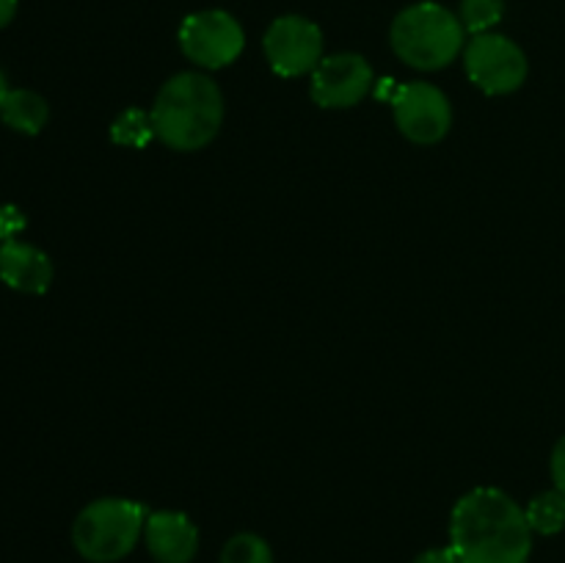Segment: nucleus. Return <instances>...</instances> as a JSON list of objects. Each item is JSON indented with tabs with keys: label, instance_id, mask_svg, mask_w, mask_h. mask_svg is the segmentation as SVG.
<instances>
[{
	"label": "nucleus",
	"instance_id": "1",
	"mask_svg": "<svg viewBox=\"0 0 565 563\" xmlns=\"http://www.w3.org/2000/svg\"><path fill=\"white\" fill-rule=\"evenodd\" d=\"M533 528L524 508L494 486L467 491L450 517V546L461 563H527Z\"/></svg>",
	"mask_w": 565,
	"mask_h": 563
},
{
	"label": "nucleus",
	"instance_id": "2",
	"mask_svg": "<svg viewBox=\"0 0 565 563\" xmlns=\"http://www.w3.org/2000/svg\"><path fill=\"white\" fill-rule=\"evenodd\" d=\"M149 114L154 138L177 152H196L224 125V94L204 72H180L160 86Z\"/></svg>",
	"mask_w": 565,
	"mask_h": 563
},
{
	"label": "nucleus",
	"instance_id": "3",
	"mask_svg": "<svg viewBox=\"0 0 565 563\" xmlns=\"http://www.w3.org/2000/svg\"><path fill=\"white\" fill-rule=\"evenodd\" d=\"M390 42L403 64L423 72L450 66L467 47V28L461 17L447 6L423 0L412 3L395 17L390 28Z\"/></svg>",
	"mask_w": 565,
	"mask_h": 563
},
{
	"label": "nucleus",
	"instance_id": "4",
	"mask_svg": "<svg viewBox=\"0 0 565 563\" xmlns=\"http://www.w3.org/2000/svg\"><path fill=\"white\" fill-rule=\"evenodd\" d=\"M147 511L125 497H103L83 508L72 524V544L88 563H116L143 539Z\"/></svg>",
	"mask_w": 565,
	"mask_h": 563
},
{
	"label": "nucleus",
	"instance_id": "5",
	"mask_svg": "<svg viewBox=\"0 0 565 563\" xmlns=\"http://www.w3.org/2000/svg\"><path fill=\"white\" fill-rule=\"evenodd\" d=\"M463 70L469 81L489 97L513 94L527 81V55L502 33H478L463 47Z\"/></svg>",
	"mask_w": 565,
	"mask_h": 563
},
{
	"label": "nucleus",
	"instance_id": "6",
	"mask_svg": "<svg viewBox=\"0 0 565 563\" xmlns=\"http://www.w3.org/2000/svg\"><path fill=\"white\" fill-rule=\"evenodd\" d=\"M177 39H180V50L185 53V59L202 70H224V66L235 64L246 47V31L224 9H204L188 14Z\"/></svg>",
	"mask_w": 565,
	"mask_h": 563
},
{
	"label": "nucleus",
	"instance_id": "7",
	"mask_svg": "<svg viewBox=\"0 0 565 563\" xmlns=\"http://www.w3.org/2000/svg\"><path fill=\"white\" fill-rule=\"evenodd\" d=\"M392 114L395 125L412 144H439L452 127L450 99L434 83L412 81L392 88Z\"/></svg>",
	"mask_w": 565,
	"mask_h": 563
},
{
	"label": "nucleus",
	"instance_id": "8",
	"mask_svg": "<svg viewBox=\"0 0 565 563\" xmlns=\"http://www.w3.org/2000/svg\"><path fill=\"white\" fill-rule=\"evenodd\" d=\"M263 50L279 77L312 75L323 61V31L301 14L276 17L265 31Z\"/></svg>",
	"mask_w": 565,
	"mask_h": 563
},
{
	"label": "nucleus",
	"instance_id": "9",
	"mask_svg": "<svg viewBox=\"0 0 565 563\" xmlns=\"http://www.w3.org/2000/svg\"><path fill=\"white\" fill-rule=\"evenodd\" d=\"M373 66L359 53L323 55L309 75V94L320 108L342 110L362 103L373 88Z\"/></svg>",
	"mask_w": 565,
	"mask_h": 563
},
{
	"label": "nucleus",
	"instance_id": "10",
	"mask_svg": "<svg viewBox=\"0 0 565 563\" xmlns=\"http://www.w3.org/2000/svg\"><path fill=\"white\" fill-rule=\"evenodd\" d=\"M143 544L158 563H191L199 552V528L180 511H152L143 524Z\"/></svg>",
	"mask_w": 565,
	"mask_h": 563
},
{
	"label": "nucleus",
	"instance_id": "11",
	"mask_svg": "<svg viewBox=\"0 0 565 563\" xmlns=\"http://www.w3.org/2000/svg\"><path fill=\"white\" fill-rule=\"evenodd\" d=\"M0 279L17 293L42 296L53 285V263L42 248L25 241L0 243Z\"/></svg>",
	"mask_w": 565,
	"mask_h": 563
},
{
	"label": "nucleus",
	"instance_id": "12",
	"mask_svg": "<svg viewBox=\"0 0 565 563\" xmlns=\"http://www.w3.org/2000/svg\"><path fill=\"white\" fill-rule=\"evenodd\" d=\"M0 119L22 136H39L50 119L47 99L31 88H11L0 108Z\"/></svg>",
	"mask_w": 565,
	"mask_h": 563
},
{
	"label": "nucleus",
	"instance_id": "13",
	"mask_svg": "<svg viewBox=\"0 0 565 563\" xmlns=\"http://www.w3.org/2000/svg\"><path fill=\"white\" fill-rule=\"evenodd\" d=\"M527 522L533 533L539 535H557L565 530V495L557 489L541 491L524 508Z\"/></svg>",
	"mask_w": 565,
	"mask_h": 563
},
{
	"label": "nucleus",
	"instance_id": "14",
	"mask_svg": "<svg viewBox=\"0 0 565 563\" xmlns=\"http://www.w3.org/2000/svg\"><path fill=\"white\" fill-rule=\"evenodd\" d=\"M110 138L119 147L130 149H143L154 138V125L152 114L141 108H127L116 116V121L110 125Z\"/></svg>",
	"mask_w": 565,
	"mask_h": 563
},
{
	"label": "nucleus",
	"instance_id": "15",
	"mask_svg": "<svg viewBox=\"0 0 565 563\" xmlns=\"http://www.w3.org/2000/svg\"><path fill=\"white\" fill-rule=\"evenodd\" d=\"M218 563H274V552L263 535L237 533L224 544Z\"/></svg>",
	"mask_w": 565,
	"mask_h": 563
},
{
	"label": "nucleus",
	"instance_id": "16",
	"mask_svg": "<svg viewBox=\"0 0 565 563\" xmlns=\"http://www.w3.org/2000/svg\"><path fill=\"white\" fill-rule=\"evenodd\" d=\"M467 33L478 36V33H489L491 28L500 25V20L505 17V0H461V9H458Z\"/></svg>",
	"mask_w": 565,
	"mask_h": 563
},
{
	"label": "nucleus",
	"instance_id": "17",
	"mask_svg": "<svg viewBox=\"0 0 565 563\" xmlns=\"http://www.w3.org/2000/svg\"><path fill=\"white\" fill-rule=\"evenodd\" d=\"M22 230H25V215H22V210L14 208V204H3L0 208V243L14 241Z\"/></svg>",
	"mask_w": 565,
	"mask_h": 563
},
{
	"label": "nucleus",
	"instance_id": "18",
	"mask_svg": "<svg viewBox=\"0 0 565 563\" xmlns=\"http://www.w3.org/2000/svg\"><path fill=\"white\" fill-rule=\"evenodd\" d=\"M412 563H461L452 546H430V550L419 552Z\"/></svg>",
	"mask_w": 565,
	"mask_h": 563
},
{
	"label": "nucleus",
	"instance_id": "19",
	"mask_svg": "<svg viewBox=\"0 0 565 563\" xmlns=\"http://www.w3.org/2000/svg\"><path fill=\"white\" fill-rule=\"evenodd\" d=\"M552 480H555V489L565 495V436L552 450Z\"/></svg>",
	"mask_w": 565,
	"mask_h": 563
},
{
	"label": "nucleus",
	"instance_id": "20",
	"mask_svg": "<svg viewBox=\"0 0 565 563\" xmlns=\"http://www.w3.org/2000/svg\"><path fill=\"white\" fill-rule=\"evenodd\" d=\"M17 9H20V0H0V31L14 20Z\"/></svg>",
	"mask_w": 565,
	"mask_h": 563
},
{
	"label": "nucleus",
	"instance_id": "21",
	"mask_svg": "<svg viewBox=\"0 0 565 563\" xmlns=\"http://www.w3.org/2000/svg\"><path fill=\"white\" fill-rule=\"evenodd\" d=\"M9 81H6V75H3V70H0V108H3V103H6V97H9Z\"/></svg>",
	"mask_w": 565,
	"mask_h": 563
}]
</instances>
